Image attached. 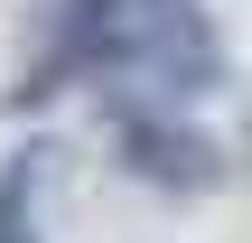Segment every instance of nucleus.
Segmentation results:
<instances>
[{
    "instance_id": "nucleus-2",
    "label": "nucleus",
    "mask_w": 252,
    "mask_h": 243,
    "mask_svg": "<svg viewBox=\"0 0 252 243\" xmlns=\"http://www.w3.org/2000/svg\"><path fill=\"white\" fill-rule=\"evenodd\" d=\"M37 178H47V150L0 169V243H37Z\"/></svg>"
},
{
    "instance_id": "nucleus-1",
    "label": "nucleus",
    "mask_w": 252,
    "mask_h": 243,
    "mask_svg": "<svg viewBox=\"0 0 252 243\" xmlns=\"http://www.w3.org/2000/svg\"><path fill=\"white\" fill-rule=\"evenodd\" d=\"M122 150L159 178V187H206L215 178V150L187 112H122Z\"/></svg>"
}]
</instances>
